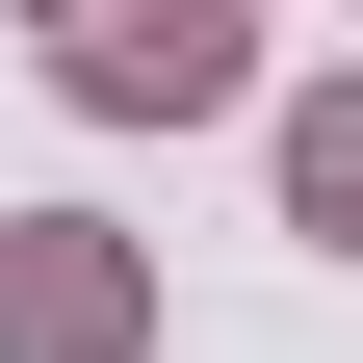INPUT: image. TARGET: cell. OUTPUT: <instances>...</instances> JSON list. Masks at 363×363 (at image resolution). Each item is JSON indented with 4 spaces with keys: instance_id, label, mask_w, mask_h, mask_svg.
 I'll list each match as a JSON object with an SVG mask.
<instances>
[{
    "instance_id": "1",
    "label": "cell",
    "mask_w": 363,
    "mask_h": 363,
    "mask_svg": "<svg viewBox=\"0 0 363 363\" xmlns=\"http://www.w3.org/2000/svg\"><path fill=\"white\" fill-rule=\"evenodd\" d=\"M78 104H234V0H104L78 26Z\"/></svg>"
},
{
    "instance_id": "2",
    "label": "cell",
    "mask_w": 363,
    "mask_h": 363,
    "mask_svg": "<svg viewBox=\"0 0 363 363\" xmlns=\"http://www.w3.org/2000/svg\"><path fill=\"white\" fill-rule=\"evenodd\" d=\"M286 182H311V234H363V104H311V130H286Z\"/></svg>"
}]
</instances>
